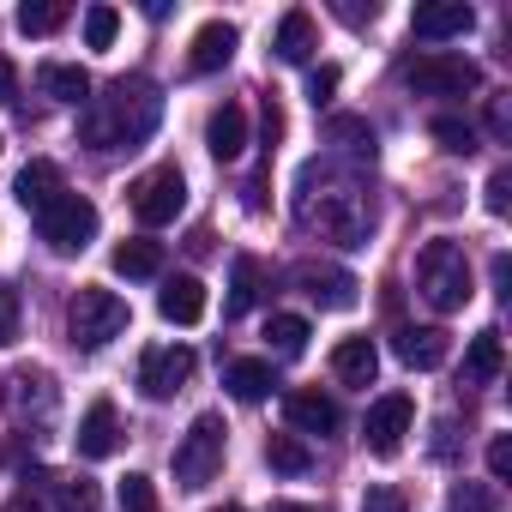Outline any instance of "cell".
I'll list each match as a JSON object with an SVG mask.
<instances>
[{
    "instance_id": "obj_1",
    "label": "cell",
    "mask_w": 512,
    "mask_h": 512,
    "mask_svg": "<svg viewBox=\"0 0 512 512\" xmlns=\"http://www.w3.org/2000/svg\"><path fill=\"white\" fill-rule=\"evenodd\" d=\"M157 121H163V97H157L151 79L133 73V79H115L103 97H91L79 133H85L91 151H139L157 133Z\"/></svg>"
},
{
    "instance_id": "obj_2",
    "label": "cell",
    "mask_w": 512,
    "mask_h": 512,
    "mask_svg": "<svg viewBox=\"0 0 512 512\" xmlns=\"http://www.w3.org/2000/svg\"><path fill=\"white\" fill-rule=\"evenodd\" d=\"M302 223L320 229L326 241H344V247H362L368 229H374V205L356 181H320V193L302 187Z\"/></svg>"
},
{
    "instance_id": "obj_3",
    "label": "cell",
    "mask_w": 512,
    "mask_h": 512,
    "mask_svg": "<svg viewBox=\"0 0 512 512\" xmlns=\"http://www.w3.org/2000/svg\"><path fill=\"white\" fill-rule=\"evenodd\" d=\"M416 290H422V302H428L434 314H458V308L476 296L470 260H464L458 241H428V247L416 253Z\"/></svg>"
},
{
    "instance_id": "obj_4",
    "label": "cell",
    "mask_w": 512,
    "mask_h": 512,
    "mask_svg": "<svg viewBox=\"0 0 512 512\" xmlns=\"http://www.w3.org/2000/svg\"><path fill=\"white\" fill-rule=\"evenodd\" d=\"M223 440H229V428H223L217 410L193 416V428H187L181 446H175V488H205V482L223 470Z\"/></svg>"
},
{
    "instance_id": "obj_5",
    "label": "cell",
    "mask_w": 512,
    "mask_h": 512,
    "mask_svg": "<svg viewBox=\"0 0 512 512\" xmlns=\"http://www.w3.org/2000/svg\"><path fill=\"white\" fill-rule=\"evenodd\" d=\"M127 320H133V314H127V302H121L115 290H97V284H91V290H79V296H73V308H67V332H73V344H79V350H103L109 338H121V332H127Z\"/></svg>"
},
{
    "instance_id": "obj_6",
    "label": "cell",
    "mask_w": 512,
    "mask_h": 512,
    "mask_svg": "<svg viewBox=\"0 0 512 512\" xmlns=\"http://www.w3.org/2000/svg\"><path fill=\"white\" fill-rule=\"evenodd\" d=\"M37 235L55 247V253H85L91 241H97V205L85 199V193H61V199H49L43 211H37Z\"/></svg>"
},
{
    "instance_id": "obj_7",
    "label": "cell",
    "mask_w": 512,
    "mask_h": 512,
    "mask_svg": "<svg viewBox=\"0 0 512 512\" xmlns=\"http://www.w3.org/2000/svg\"><path fill=\"white\" fill-rule=\"evenodd\" d=\"M404 85L416 91V97H470L476 85H482V67L476 61H464V55H416V61H404Z\"/></svg>"
},
{
    "instance_id": "obj_8",
    "label": "cell",
    "mask_w": 512,
    "mask_h": 512,
    "mask_svg": "<svg viewBox=\"0 0 512 512\" xmlns=\"http://www.w3.org/2000/svg\"><path fill=\"white\" fill-rule=\"evenodd\" d=\"M181 205H187V175H181L175 163H163V169H151V175H139V181H133V217H139L145 229L175 223V217H181Z\"/></svg>"
},
{
    "instance_id": "obj_9",
    "label": "cell",
    "mask_w": 512,
    "mask_h": 512,
    "mask_svg": "<svg viewBox=\"0 0 512 512\" xmlns=\"http://www.w3.org/2000/svg\"><path fill=\"white\" fill-rule=\"evenodd\" d=\"M55 404H61V392H55V380L43 368H19L7 380V416L19 428H49L55 422Z\"/></svg>"
},
{
    "instance_id": "obj_10",
    "label": "cell",
    "mask_w": 512,
    "mask_h": 512,
    "mask_svg": "<svg viewBox=\"0 0 512 512\" xmlns=\"http://www.w3.org/2000/svg\"><path fill=\"white\" fill-rule=\"evenodd\" d=\"M410 422H416V404H410L404 392H386V398H374L368 416H362V446H368L374 458H392V452L404 446Z\"/></svg>"
},
{
    "instance_id": "obj_11",
    "label": "cell",
    "mask_w": 512,
    "mask_h": 512,
    "mask_svg": "<svg viewBox=\"0 0 512 512\" xmlns=\"http://www.w3.org/2000/svg\"><path fill=\"white\" fill-rule=\"evenodd\" d=\"M193 380V350L187 344H157V350H145L139 356V392L145 398H175L181 386Z\"/></svg>"
},
{
    "instance_id": "obj_12",
    "label": "cell",
    "mask_w": 512,
    "mask_h": 512,
    "mask_svg": "<svg viewBox=\"0 0 512 512\" xmlns=\"http://www.w3.org/2000/svg\"><path fill=\"white\" fill-rule=\"evenodd\" d=\"M296 284H302V296L320 302V308H356V290H362L344 266H320V260H302V266H296Z\"/></svg>"
},
{
    "instance_id": "obj_13",
    "label": "cell",
    "mask_w": 512,
    "mask_h": 512,
    "mask_svg": "<svg viewBox=\"0 0 512 512\" xmlns=\"http://www.w3.org/2000/svg\"><path fill=\"white\" fill-rule=\"evenodd\" d=\"M79 458H115V446H121V416H115V404L109 398H97L85 416H79Z\"/></svg>"
},
{
    "instance_id": "obj_14",
    "label": "cell",
    "mask_w": 512,
    "mask_h": 512,
    "mask_svg": "<svg viewBox=\"0 0 512 512\" xmlns=\"http://www.w3.org/2000/svg\"><path fill=\"white\" fill-rule=\"evenodd\" d=\"M476 25V13L464 7V0H434V7H416L410 13V31L422 43H446V37H464Z\"/></svg>"
},
{
    "instance_id": "obj_15",
    "label": "cell",
    "mask_w": 512,
    "mask_h": 512,
    "mask_svg": "<svg viewBox=\"0 0 512 512\" xmlns=\"http://www.w3.org/2000/svg\"><path fill=\"white\" fill-rule=\"evenodd\" d=\"M205 151H211L217 163H235V157L247 151V109H241V103L211 109V121H205Z\"/></svg>"
},
{
    "instance_id": "obj_16",
    "label": "cell",
    "mask_w": 512,
    "mask_h": 512,
    "mask_svg": "<svg viewBox=\"0 0 512 512\" xmlns=\"http://www.w3.org/2000/svg\"><path fill=\"white\" fill-rule=\"evenodd\" d=\"M235 25H223V19H211V25H199L193 31V55H187V67L193 73H223L229 61H235Z\"/></svg>"
},
{
    "instance_id": "obj_17",
    "label": "cell",
    "mask_w": 512,
    "mask_h": 512,
    "mask_svg": "<svg viewBox=\"0 0 512 512\" xmlns=\"http://www.w3.org/2000/svg\"><path fill=\"white\" fill-rule=\"evenodd\" d=\"M157 314L169 320V326H199L205 320V284L199 278H169L163 290H157Z\"/></svg>"
},
{
    "instance_id": "obj_18",
    "label": "cell",
    "mask_w": 512,
    "mask_h": 512,
    "mask_svg": "<svg viewBox=\"0 0 512 512\" xmlns=\"http://www.w3.org/2000/svg\"><path fill=\"white\" fill-rule=\"evenodd\" d=\"M67 187H61V163H49V157H37V163H25L19 169V181H13V199L25 205V211H43L49 199H61Z\"/></svg>"
},
{
    "instance_id": "obj_19",
    "label": "cell",
    "mask_w": 512,
    "mask_h": 512,
    "mask_svg": "<svg viewBox=\"0 0 512 512\" xmlns=\"http://www.w3.org/2000/svg\"><path fill=\"white\" fill-rule=\"evenodd\" d=\"M446 350H452V338H446L440 326H404V332H398V362H404V368H422V374H428V368L446 362Z\"/></svg>"
},
{
    "instance_id": "obj_20",
    "label": "cell",
    "mask_w": 512,
    "mask_h": 512,
    "mask_svg": "<svg viewBox=\"0 0 512 512\" xmlns=\"http://www.w3.org/2000/svg\"><path fill=\"white\" fill-rule=\"evenodd\" d=\"M332 374H338L344 386H374V374H380L374 338H344V344L332 350Z\"/></svg>"
},
{
    "instance_id": "obj_21",
    "label": "cell",
    "mask_w": 512,
    "mask_h": 512,
    "mask_svg": "<svg viewBox=\"0 0 512 512\" xmlns=\"http://www.w3.org/2000/svg\"><path fill=\"white\" fill-rule=\"evenodd\" d=\"M284 416H290L296 434H332L338 428V404L326 392H290L284 398Z\"/></svg>"
},
{
    "instance_id": "obj_22",
    "label": "cell",
    "mask_w": 512,
    "mask_h": 512,
    "mask_svg": "<svg viewBox=\"0 0 512 512\" xmlns=\"http://www.w3.org/2000/svg\"><path fill=\"white\" fill-rule=\"evenodd\" d=\"M223 386H229L241 404H260V398H272L278 374H272V362H260V356H241V362L223 368Z\"/></svg>"
},
{
    "instance_id": "obj_23",
    "label": "cell",
    "mask_w": 512,
    "mask_h": 512,
    "mask_svg": "<svg viewBox=\"0 0 512 512\" xmlns=\"http://www.w3.org/2000/svg\"><path fill=\"white\" fill-rule=\"evenodd\" d=\"M260 290H266V266L253 260V253H241V260L229 266V302H223V314H229V320L247 314L253 302H260Z\"/></svg>"
},
{
    "instance_id": "obj_24",
    "label": "cell",
    "mask_w": 512,
    "mask_h": 512,
    "mask_svg": "<svg viewBox=\"0 0 512 512\" xmlns=\"http://www.w3.org/2000/svg\"><path fill=\"white\" fill-rule=\"evenodd\" d=\"M37 85H43L55 103H91V73H85V67L43 61V67H37Z\"/></svg>"
},
{
    "instance_id": "obj_25",
    "label": "cell",
    "mask_w": 512,
    "mask_h": 512,
    "mask_svg": "<svg viewBox=\"0 0 512 512\" xmlns=\"http://www.w3.org/2000/svg\"><path fill=\"white\" fill-rule=\"evenodd\" d=\"M272 49H278V61L302 67V61L314 55V13H302V7H296V13H284V19H278V43H272Z\"/></svg>"
},
{
    "instance_id": "obj_26",
    "label": "cell",
    "mask_w": 512,
    "mask_h": 512,
    "mask_svg": "<svg viewBox=\"0 0 512 512\" xmlns=\"http://www.w3.org/2000/svg\"><path fill=\"white\" fill-rule=\"evenodd\" d=\"M115 272L121 278H157L163 272V247L157 241H121L115 247Z\"/></svg>"
},
{
    "instance_id": "obj_27",
    "label": "cell",
    "mask_w": 512,
    "mask_h": 512,
    "mask_svg": "<svg viewBox=\"0 0 512 512\" xmlns=\"http://www.w3.org/2000/svg\"><path fill=\"white\" fill-rule=\"evenodd\" d=\"M266 464H272L278 476H308V470H314V452H308L296 434H272V440H266Z\"/></svg>"
},
{
    "instance_id": "obj_28",
    "label": "cell",
    "mask_w": 512,
    "mask_h": 512,
    "mask_svg": "<svg viewBox=\"0 0 512 512\" xmlns=\"http://www.w3.org/2000/svg\"><path fill=\"white\" fill-rule=\"evenodd\" d=\"M67 25V7H61V0H25V7H19V31L25 37H55Z\"/></svg>"
},
{
    "instance_id": "obj_29",
    "label": "cell",
    "mask_w": 512,
    "mask_h": 512,
    "mask_svg": "<svg viewBox=\"0 0 512 512\" xmlns=\"http://www.w3.org/2000/svg\"><path fill=\"white\" fill-rule=\"evenodd\" d=\"M332 145H344L350 157H368L374 163V127L362 115H332Z\"/></svg>"
},
{
    "instance_id": "obj_30",
    "label": "cell",
    "mask_w": 512,
    "mask_h": 512,
    "mask_svg": "<svg viewBox=\"0 0 512 512\" xmlns=\"http://www.w3.org/2000/svg\"><path fill=\"white\" fill-rule=\"evenodd\" d=\"M266 338H272L278 356H302V350H308V320H302V314H272V320H266Z\"/></svg>"
},
{
    "instance_id": "obj_31",
    "label": "cell",
    "mask_w": 512,
    "mask_h": 512,
    "mask_svg": "<svg viewBox=\"0 0 512 512\" xmlns=\"http://www.w3.org/2000/svg\"><path fill=\"white\" fill-rule=\"evenodd\" d=\"M464 374H470V380H494V374H500V332H476V338H470Z\"/></svg>"
},
{
    "instance_id": "obj_32",
    "label": "cell",
    "mask_w": 512,
    "mask_h": 512,
    "mask_svg": "<svg viewBox=\"0 0 512 512\" xmlns=\"http://www.w3.org/2000/svg\"><path fill=\"white\" fill-rule=\"evenodd\" d=\"M428 133L440 139V151H452V157H470L476 151V127L470 121H458V115H434L428 121Z\"/></svg>"
},
{
    "instance_id": "obj_33",
    "label": "cell",
    "mask_w": 512,
    "mask_h": 512,
    "mask_svg": "<svg viewBox=\"0 0 512 512\" xmlns=\"http://www.w3.org/2000/svg\"><path fill=\"white\" fill-rule=\"evenodd\" d=\"M49 512H97V482H91V476H67V482H55Z\"/></svg>"
},
{
    "instance_id": "obj_34",
    "label": "cell",
    "mask_w": 512,
    "mask_h": 512,
    "mask_svg": "<svg viewBox=\"0 0 512 512\" xmlns=\"http://www.w3.org/2000/svg\"><path fill=\"white\" fill-rule=\"evenodd\" d=\"M115 37H121V13L115 7H91L85 13V43L91 49H115Z\"/></svg>"
},
{
    "instance_id": "obj_35",
    "label": "cell",
    "mask_w": 512,
    "mask_h": 512,
    "mask_svg": "<svg viewBox=\"0 0 512 512\" xmlns=\"http://www.w3.org/2000/svg\"><path fill=\"white\" fill-rule=\"evenodd\" d=\"M121 512H157L151 476H127V482H121Z\"/></svg>"
},
{
    "instance_id": "obj_36",
    "label": "cell",
    "mask_w": 512,
    "mask_h": 512,
    "mask_svg": "<svg viewBox=\"0 0 512 512\" xmlns=\"http://www.w3.org/2000/svg\"><path fill=\"white\" fill-rule=\"evenodd\" d=\"M19 290L13 284H0V350H7V344H19Z\"/></svg>"
},
{
    "instance_id": "obj_37",
    "label": "cell",
    "mask_w": 512,
    "mask_h": 512,
    "mask_svg": "<svg viewBox=\"0 0 512 512\" xmlns=\"http://www.w3.org/2000/svg\"><path fill=\"white\" fill-rule=\"evenodd\" d=\"M506 205H512V169H494L488 175V211L506 217Z\"/></svg>"
},
{
    "instance_id": "obj_38",
    "label": "cell",
    "mask_w": 512,
    "mask_h": 512,
    "mask_svg": "<svg viewBox=\"0 0 512 512\" xmlns=\"http://www.w3.org/2000/svg\"><path fill=\"white\" fill-rule=\"evenodd\" d=\"M488 476H494V482H506V476H512V440H506V434H494V440H488Z\"/></svg>"
},
{
    "instance_id": "obj_39",
    "label": "cell",
    "mask_w": 512,
    "mask_h": 512,
    "mask_svg": "<svg viewBox=\"0 0 512 512\" xmlns=\"http://www.w3.org/2000/svg\"><path fill=\"white\" fill-rule=\"evenodd\" d=\"M452 506H458V512H494V500H488L482 488H470V482L452 488Z\"/></svg>"
},
{
    "instance_id": "obj_40",
    "label": "cell",
    "mask_w": 512,
    "mask_h": 512,
    "mask_svg": "<svg viewBox=\"0 0 512 512\" xmlns=\"http://www.w3.org/2000/svg\"><path fill=\"white\" fill-rule=\"evenodd\" d=\"M332 91H338V67H314V73H308V97H314V103H326Z\"/></svg>"
},
{
    "instance_id": "obj_41",
    "label": "cell",
    "mask_w": 512,
    "mask_h": 512,
    "mask_svg": "<svg viewBox=\"0 0 512 512\" xmlns=\"http://www.w3.org/2000/svg\"><path fill=\"white\" fill-rule=\"evenodd\" d=\"M362 512H404V494H398V488H368Z\"/></svg>"
},
{
    "instance_id": "obj_42",
    "label": "cell",
    "mask_w": 512,
    "mask_h": 512,
    "mask_svg": "<svg viewBox=\"0 0 512 512\" xmlns=\"http://www.w3.org/2000/svg\"><path fill=\"white\" fill-rule=\"evenodd\" d=\"M13 85H19V73H13L7 55H0V103H13Z\"/></svg>"
},
{
    "instance_id": "obj_43",
    "label": "cell",
    "mask_w": 512,
    "mask_h": 512,
    "mask_svg": "<svg viewBox=\"0 0 512 512\" xmlns=\"http://www.w3.org/2000/svg\"><path fill=\"white\" fill-rule=\"evenodd\" d=\"M506 284H512V266H506V253L494 260V296H506Z\"/></svg>"
},
{
    "instance_id": "obj_44",
    "label": "cell",
    "mask_w": 512,
    "mask_h": 512,
    "mask_svg": "<svg viewBox=\"0 0 512 512\" xmlns=\"http://www.w3.org/2000/svg\"><path fill=\"white\" fill-rule=\"evenodd\" d=\"M266 512H320V506H296V500H278V506H266Z\"/></svg>"
},
{
    "instance_id": "obj_45",
    "label": "cell",
    "mask_w": 512,
    "mask_h": 512,
    "mask_svg": "<svg viewBox=\"0 0 512 512\" xmlns=\"http://www.w3.org/2000/svg\"><path fill=\"white\" fill-rule=\"evenodd\" d=\"M211 512H241V506H211Z\"/></svg>"
}]
</instances>
